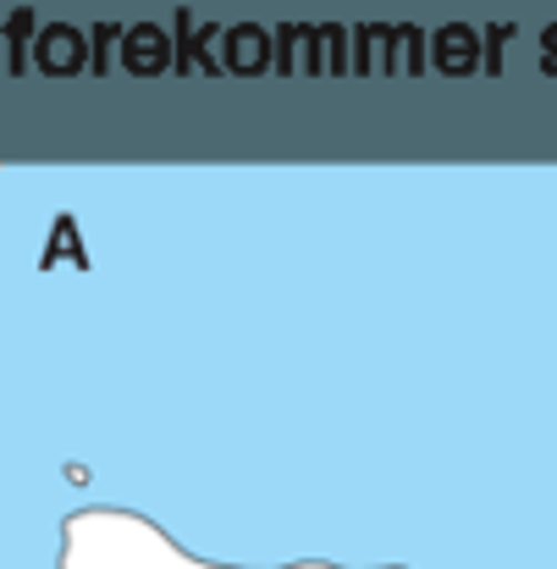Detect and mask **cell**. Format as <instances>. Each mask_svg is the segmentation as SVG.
<instances>
[{"instance_id": "1", "label": "cell", "mask_w": 557, "mask_h": 569, "mask_svg": "<svg viewBox=\"0 0 557 569\" xmlns=\"http://www.w3.org/2000/svg\"><path fill=\"white\" fill-rule=\"evenodd\" d=\"M89 39L72 28V22H50V28H39V39H33V61H39V72H50V78H78L83 67H89Z\"/></svg>"}, {"instance_id": "2", "label": "cell", "mask_w": 557, "mask_h": 569, "mask_svg": "<svg viewBox=\"0 0 557 569\" xmlns=\"http://www.w3.org/2000/svg\"><path fill=\"white\" fill-rule=\"evenodd\" d=\"M221 67L237 78H260L265 67H276V39L260 22H232L221 39Z\"/></svg>"}, {"instance_id": "3", "label": "cell", "mask_w": 557, "mask_h": 569, "mask_svg": "<svg viewBox=\"0 0 557 569\" xmlns=\"http://www.w3.org/2000/svg\"><path fill=\"white\" fill-rule=\"evenodd\" d=\"M122 67L133 78H161L166 67H178V50H172V39L155 22H133L122 33Z\"/></svg>"}, {"instance_id": "4", "label": "cell", "mask_w": 557, "mask_h": 569, "mask_svg": "<svg viewBox=\"0 0 557 569\" xmlns=\"http://www.w3.org/2000/svg\"><path fill=\"white\" fill-rule=\"evenodd\" d=\"M431 67L447 72V78H469V72L480 67V39H475V28H469V22L436 28V39H431Z\"/></svg>"}, {"instance_id": "5", "label": "cell", "mask_w": 557, "mask_h": 569, "mask_svg": "<svg viewBox=\"0 0 557 569\" xmlns=\"http://www.w3.org/2000/svg\"><path fill=\"white\" fill-rule=\"evenodd\" d=\"M28 33H33V11L22 6V11H11V22H6V39H11V72H22L28 61Z\"/></svg>"}, {"instance_id": "6", "label": "cell", "mask_w": 557, "mask_h": 569, "mask_svg": "<svg viewBox=\"0 0 557 569\" xmlns=\"http://www.w3.org/2000/svg\"><path fill=\"white\" fill-rule=\"evenodd\" d=\"M419 44H425V39H419V28H414V22H403V28H397V50L408 56V72H419V67H425Z\"/></svg>"}, {"instance_id": "7", "label": "cell", "mask_w": 557, "mask_h": 569, "mask_svg": "<svg viewBox=\"0 0 557 569\" xmlns=\"http://www.w3.org/2000/svg\"><path fill=\"white\" fill-rule=\"evenodd\" d=\"M326 33V72H348V56H343V28H321Z\"/></svg>"}, {"instance_id": "8", "label": "cell", "mask_w": 557, "mask_h": 569, "mask_svg": "<svg viewBox=\"0 0 557 569\" xmlns=\"http://www.w3.org/2000/svg\"><path fill=\"white\" fill-rule=\"evenodd\" d=\"M541 72H547V78H557V22L541 33Z\"/></svg>"}, {"instance_id": "9", "label": "cell", "mask_w": 557, "mask_h": 569, "mask_svg": "<svg viewBox=\"0 0 557 569\" xmlns=\"http://www.w3.org/2000/svg\"><path fill=\"white\" fill-rule=\"evenodd\" d=\"M508 33H514V28L503 22V28H492V39H486V61H492V72H503V56H497V50H503V39H508Z\"/></svg>"}]
</instances>
